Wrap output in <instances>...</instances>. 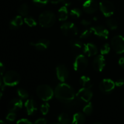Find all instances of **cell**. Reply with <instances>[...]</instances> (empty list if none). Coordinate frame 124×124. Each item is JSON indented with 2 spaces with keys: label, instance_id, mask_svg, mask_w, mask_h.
Returning <instances> with one entry per match:
<instances>
[{
  "label": "cell",
  "instance_id": "1",
  "mask_svg": "<svg viewBox=\"0 0 124 124\" xmlns=\"http://www.w3.org/2000/svg\"><path fill=\"white\" fill-rule=\"evenodd\" d=\"M54 95L56 98L64 103H69L72 102L75 98V92L73 88L67 84H59L54 90Z\"/></svg>",
  "mask_w": 124,
  "mask_h": 124
},
{
  "label": "cell",
  "instance_id": "2",
  "mask_svg": "<svg viewBox=\"0 0 124 124\" xmlns=\"http://www.w3.org/2000/svg\"><path fill=\"white\" fill-rule=\"evenodd\" d=\"M56 18L53 12L51 11H45L38 17L39 24L42 27L49 28L53 26L56 23Z\"/></svg>",
  "mask_w": 124,
  "mask_h": 124
},
{
  "label": "cell",
  "instance_id": "3",
  "mask_svg": "<svg viewBox=\"0 0 124 124\" xmlns=\"http://www.w3.org/2000/svg\"><path fill=\"white\" fill-rule=\"evenodd\" d=\"M2 77V81L6 86L13 87L20 82V75L18 73L14 70H10L5 73L4 75Z\"/></svg>",
  "mask_w": 124,
  "mask_h": 124
},
{
  "label": "cell",
  "instance_id": "4",
  "mask_svg": "<svg viewBox=\"0 0 124 124\" xmlns=\"http://www.w3.org/2000/svg\"><path fill=\"white\" fill-rule=\"evenodd\" d=\"M36 93L38 96L41 100L46 102L52 99L54 94V92H53L52 87L46 84L39 85L36 88Z\"/></svg>",
  "mask_w": 124,
  "mask_h": 124
},
{
  "label": "cell",
  "instance_id": "5",
  "mask_svg": "<svg viewBox=\"0 0 124 124\" xmlns=\"http://www.w3.org/2000/svg\"><path fill=\"white\" fill-rule=\"evenodd\" d=\"M61 30L62 33L68 37L76 36L78 33V29L76 25L71 22L63 23L61 26Z\"/></svg>",
  "mask_w": 124,
  "mask_h": 124
},
{
  "label": "cell",
  "instance_id": "6",
  "mask_svg": "<svg viewBox=\"0 0 124 124\" xmlns=\"http://www.w3.org/2000/svg\"><path fill=\"white\" fill-rule=\"evenodd\" d=\"M88 61L87 58L83 54H79L75 58L73 62L74 70L76 71L81 72L87 69Z\"/></svg>",
  "mask_w": 124,
  "mask_h": 124
},
{
  "label": "cell",
  "instance_id": "7",
  "mask_svg": "<svg viewBox=\"0 0 124 124\" xmlns=\"http://www.w3.org/2000/svg\"><path fill=\"white\" fill-rule=\"evenodd\" d=\"M111 47L115 52L121 54L124 52V37L121 35L115 36L111 41Z\"/></svg>",
  "mask_w": 124,
  "mask_h": 124
},
{
  "label": "cell",
  "instance_id": "8",
  "mask_svg": "<svg viewBox=\"0 0 124 124\" xmlns=\"http://www.w3.org/2000/svg\"><path fill=\"white\" fill-rule=\"evenodd\" d=\"M99 8L105 17H110L115 12V6L110 1L103 0L99 3Z\"/></svg>",
  "mask_w": 124,
  "mask_h": 124
},
{
  "label": "cell",
  "instance_id": "9",
  "mask_svg": "<svg viewBox=\"0 0 124 124\" xmlns=\"http://www.w3.org/2000/svg\"><path fill=\"white\" fill-rule=\"evenodd\" d=\"M76 97L82 101L89 102L93 97V92L90 87H83L78 91Z\"/></svg>",
  "mask_w": 124,
  "mask_h": 124
},
{
  "label": "cell",
  "instance_id": "10",
  "mask_svg": "<svg viewBox=\"0 0 124 124\" xmlns=\"http://www.w3.org/2000/svg\"><path fill=\"white\" fill-rule=\"evenodd\" d=\"M115 82L110 79H104L99 84V89L104 93H110L115 88Z\"/></svg>",
  "mask_w": 124,
  "mask_h": 124
},
{
  "label": "cell",
  "instance_id": "11",
  "mask_svg": "<svg viewBox=\"0 0 124 124\" xmlns=\"http://www.w3.org/2000/svg\"><path fill=\"white\" fill-rule=\"evenodd\" d=\"M98 2L94 0H86L83 4V10L88 14H93L95 13L98 9Z\"/></svg>",
  "mask_w": 124,
  "mask_h": 124
},
{
  "label": "cell",
  "instance_id": "12",
  "mask_svg": "<svg viewBox=\"0 0 124 124\" xmlns=\"http://www.w3.org/2000/svg\"><path fill=\"white\" fill-rule=\"evenodd\" d=\"M56 73L58 79L62 82H65L69 77V70L63 64H60L57 66Z\"/></svg>",
  "mask_w": 124,
  "mask_h": 124
},
{
  "label": "cell",
  "instance_id": "13",
  "mask_svg": "<svg viewBox=\"0 0 124 124\" xmlns=\"http://www.w3.org/2000/svg\"><path fill=\"white\" fill-rule=\"evenodd\" d=\"M92 29L93 33L98 37L104 39H106L108 38V30L103 25H98V26L93 27H92Z\"/></svg>",
  "mask_w": 124,
  "mask_h": 124
},
{
  "label": "cell",
  "instance_id": "14",
  "mask_svg": "<svg viewBox=\"0 0 124 124\" xmlns=\"http://www.w3.org/2000/svg\"><path fill=\"white\" fill-rule=\"evenodd\" d=\"M105 65V60L102 55L95 57L93 61V67L96 71H102Z\"/></svg>",
  "mask_w": 124,
  "mask_h": 124
},
{
  "label": "cell",
  "instance_id": "15",
  "mask_svg": "<svg viewBox=\"0 0 124 124\" xmlns=\"http://www.w3.org/2000/svg\"><path fill=\"white\" fill-rule=\"evenodd\" d=\"M23 105V103L21 99L15 98V99H12L8 102V110L11 112H16V111L21 109Z\"/></svg>",
  "mask_w": 124,
  "mask_h": 124
},
{
  "label": "cell",
  "instance_id": "16",
  "mask_svg": "<svg viewBox=\"0 0 124 124\" xmlns=\"http://www.w3.org/2000/svg\"><path fill=\"white\" fill-rule=\"evenodd\" d=\"M30 44L34 48H36L37 50L44 51L47 49L48 47H49L50 41L46 39H41L36 42H30Z\"/></svg>",
  "mask_w": 124,
  "mask_h": 124
},
{
  "label": "cell",
  "instance_id": "17",
  "mask_svg": "<svg viewBox=\"0 0 124 124\" xmlns=\"http://www.w3.org/2000/svg\"><path fill=\"white\" fill-rule=\"evenodd\" d=\"M25 107L29 115H33L38 110L37 104L33 99H27L25 102Z\"/></svg>",
  "mask_w": 124,
  "mask_h": 124
},
{
  "label": "cell",
  "instance_id": "18",
  "mask_svg": "<svg viewBox=\"0 0 124 124\" xmlns=\"http://www.w3.org/2000/svg\"><path fill=\"white\" fill-rule=\"evenodd\" d=\"M84 52L88 56H93L98 53V50L96 46L92 43H87L84 45L83 48Z\"/></svg>",
  "mask_w": 124,
  "mask_h": 124
},
{
  "label": "cell",
  "instance_id": "19",
  "mask_svg": "<svg viewBox=\"0 0 124 124\" xmlns=\"http://www.w3.org/2000/svg\"><path fill=\"white\" fill-rule=\"evenodd\" d=\"M23 24V19L21 16L18 15L10 21L9 27L11 30H17Z\"/></svg>",
  "mask_w": 124,
  "mask_h": 124
},
{
  "label": "cell",
  "instance_id": "20",
  "mask_svg": "<svg viewBox=\"0 0 124 124\" xmlns=\"http://www.w3.org/2000/svg\"><path fill=\"white\" fill-rule=\"evenodd\" d=\"M68 16H69V11H68L67 7L65 6H63L58 10V19L61 21H64L67 20Z\"/></svg>",
  "mask_w": 124,
  "mask_h": 124
},
{
  "label": "cell",
  "instance_id": "21",
  "mask_svg": "<svg viewBox=\"0 0 124 124\" xmlns=\"http://www.w3.org/2000/svg\"><path fill=\"white\" fill-rule=\"evenodd\" d=\"M85 122L84 115L81 112H78L73 115L71 123L73 124H82Z\"/></svg>",
  "mask_w": 124,
  "mask_h": 124
},
{
  "label": "cell",
  "instance_id": "22",
  "mask_svg": "<svg viewBox=\"0 0 124 124\" xmlns=\"http://www.w3.org/2000/svg\"><path fill=\"white\" fill-rule=\"evenodd\" d=\"M79 83L83 87H90V88H92L93 87V84L92 83L90 78L88 76H85V75L80 78Z\"/></svg>",
  "mask_w": 124,
  "mask_h": 124
},
{
  "label": "cell",
  "instance_id": "23",
  "mask_svg": "<svg viewBox=\"0 0 124 124\" xmlns=\"http://www.w3.org/2000/svg\"><path fill=\"white\" fill-rule=\"evenodd\" d=\"M18 12L21 16H26L28 15L29 12V7L27 4H23L19 6L18 10Z\"/></svg>",
  "mask_w": 124,
  "mask_h": 124
},
{
  "label": "cell",
  "instance_id": "24",
  "mask_svg": "<svg viewBox=\"0 0 124 124\" xmlns=\"http://www.w3.org/2000/svg\"><path fill=\"white\" fill-rule=\"evenodd\" d=\"M70 46H71L73 49L75 50H79L83 47L82 42L78 39H71L70 41Z\"/></svg>",
  "mask_w": 124,
  "mask_h": 124
},
{
  "label": "cell",
  "instance_id": "25",
  "mask_svg": "<svg viewBox=\"0 0 124 124\" xmlns=\"http://www.w3.org/2000/svg\"><path fill=\"white\" fill-rule=\"evenodd\" d=\"M58 121L60 124H67L70 123V118L67 114L62 113L58 116Z\"/></svg>",
  "mask_w": 124,
  "mask_h": 124
},
{
  "label": "cell",
  "instance_id": "26",
  "mask_svg": "<svg viewBox=\"0 0 124 124\" xmlns=\"http://www.w3.org/2000/svg\"><path fill=\"white\" fill-rule=\"evenodd\" d=\"M106 24L108 27L111 30H115L118 27L117 21L113 18H108L106 21Z\"/></svg>",
  "mask_w": 124,
  "mask_h": 124
},
{
  "label": "cell",
  "instance_id": "27",
  "mask_svg": "<svg viewBox=\"0 0 124 124\" xmlns=\"http://www.w3.org/2000/svg\"><path fill=\"white\" fill-rule=\"evenodd\" d=\"M17 94H18V96L22 99H27L29 97L28 92L23 88H18L17 90Z\"/></svg>",
  "mask_w": 124,
  "mask_h": 124
},
{
  "label": "cell",
  "instance_id": "28",
  "mask_svg": "<svg viewBox=\"0 0 124 124\" xmlns=\"http://www.w3.org/2000/svg\"><path fill=\"white\" fill-rule=\"evenodd\" d=\"M24 23L27 24V25H29V27H35L36 26L37 23H36V20H35L34 18H33L32 17H26V18H24Z\"/></svg>",
  "mask_w": 124,
  "mask_h": 124
},
{
  "label": "cell",
  "instance_id": "29",
  "mask_svg": "<svg viewBox=\"0 0 124 124\" xmlns=\"http://www.w3.org/2000/svg\"><path fill=\"white\" fill-rule=\"evenodd\" d=\"M93 105H92V103L89 102L84 107L83 112L86 115L89 116V115H90L91 114L93 113Z\"/></svg>",
  "mask_w": 124,
  "mask_h": 124
},
{
  "label": "cell",
  "instance_id": "30",
  "mask_svg": "<svg viewBox=\"0 0 124 124\" xmlns=\"http://www.w3.org/2000/svg\"><path fill=\"white\" fill-rule=\"evenodd\" d=\"M70 15L74 18H79L82 15V12L81 10L78 8H73L70 11Z\"/></svg>",
  "mask_w": 124,
  "mask_h": 124
},
{
  "label": "cell",
  "instance_id": "31",
  "mask_svg": "<svg viewBox=\"0 0 124 124\" xmlns=\"http://www.w3.org/2000/svg\"><path fill=\"white\" fill-rule=\"evenodd\" d=\"M92 33H93V32L92 28L87 29L84 30L83 31H82L81 35H80V38L82 39H86L87 38L90 37Z\"/></svg>",
  "mask_w": 124,
  "mask_h": 124
},
{
  "label": "cell",
  "instance_id": "32",
  "mask_svg": "<svg viewBox=\"0 0 124 124\" xmlns=\"http://www.w3.org/2000/svg\"><path fill=\"white\" fill-rule=\"evenodd\" d=\"M49 104H47V103H45V104H43L41 107V113H42V115H46L49 111Z\"/></svg>",
  "mask_w": 124,
  "mask_h": 124
},
{
  "label": "cell",
  "instance_id": "33",
  "mask_svg": "<svg viewBox=\"0 0 124 124\" xmlns=\"http://www.w3.org/2000/svg\"><path fill=\"white\" fill-rule=\"evenodd\" d=\"M32 1L34 4L36 5V6L42 7V6H46L48 3L49 0H32Z\"/></svg>",
  "mask_w": 124,
  "mask_h": 124
},
{
  "label": "cell",
  "instance_id": "34",
  "mask_svg": "<svg viewBox=\"0 0 124 124\" xmlns=\"http://www.w3.org/2000/svg\"><path fill=\"white\" fill-rule=\"evenodd\" d=\"M110 46L108 44H105L101 48V53L102 54H107L110 52Z\"/></svg>",
  "mask_w": 124,
  "mask_h": 124
},
{
  "label": "cell",
  "instance_id": "35",
  "mask_svg": "<svg viewBox=\"0 0 124 124\" xmlns=\"http://www.w3.org/2000/svg\"><path fill=\"white\" fill-rule=\"evenodd\" d=\"M16 119V115L15 113V112H11L9 111V113H8V115L6 116V120L10 122H13Z\"/></svg>",
  "mask_w": 124,
  "mask_h": 124
},
{
  "label": "cell",
  "instance_id": "36",
  "mask_svg": "<svg viewBox=\"0 0 124 124\" xmlns=\"http://www.w3.org/2000/svg\"><path fill=\"white\" fill-rule=\"evenodd\" d=\"M115 85L117 87H122L124 86V79H119L115 82Z\"/></svg>",
  "mask_w": 124,
  "mask_h": 124
},
{
  "label": "cell",
  "instance_id": "37",
  "mask_svg": "<svg viewBox=\"0 0 124 124\" xmlns=\"http://www.w3.org/2000/svg\"><path fill=\"white\" fill-rule=\"evenodd\" d=\"M17 124H31L32 122L27 119H21L17 121Z\"/></svg>",
  "mask_w": 124,
  "mask_h": 124
},
{
  "label": "cell",
  "instance_id": "38",
  "mask_svg": "<svg viewBox=\"0 0 124 124\" xmlns=\"http://www.w3.org/2000/svg\"><path fill=\"white\" fill-rule=\"evenodd\" d=\"M91 23H91L90 21L87 19H83L81 21V24L83 25L84 26H89L91 24Z\"/></svg>",
  "mask_w": 124,
  "mask_h": 124
},
{
  "label": "cell",
  "instance_id": "39",
  "mask_svg": "<svg viewBox=\"0 0 124 124\" xmlns=\"http://www.w3.org/2000/svg\"><path fill=\"white\" fill-rule=\"evenodd\" d=\"M47 121L46 119L44 118H39L35 122V124H46Z\"/></svg>",
  "mask_w": 124,
  "mask_h": 124
},
{
  "label": "cell",
  "instance_id": "40",
  "mask_svg": "<svg viewBox=\"0 0 124 124\" xmlns=\"http://www.w3.org/2000/svg\"><path fill=\"white\" fill-rule=\"evenodd\" d=\"M118 64L122 69H124V57H121V58H119Z\"/></svg>",
  "mask_w": 124,
  "mask_h": 124
},
{
  "label": "cell",
  "instance_id": "41",
  "mask_svg": "<svg viewBox=\"0 0 124 124\" xmlns=\"http://www.w3.org/2000/svg\"><path fill=\"white\" fill-rule=\"evenodd\" d=\"M5 69H6V68H5V66L4 65L3 63H2V62H0V70H1V76H3V74L5 71Z\"/></svg>",
  "mask_w": 124,
  "mask_h": 124
},
{
  "label": "cell",
  "instance_id": "42",
  "mask_svg": "<svg viewBox=\"0 0 124 124\" xmlns=\"http://www.w3.org/2000/svg\"><path fill=\"white\" fill-rule=\"evenodd\" d=\"M50 2L52 4H56L61 3V2H63L64 0H49Z\"/></svg>",
  "mask_w": 124,
  "mask_h": 124
},
{
  "label": "cell",
  "instance_id": "43",
  "mask_svg": "<svg viewBox=\"0 0 124 124\" xmlns=\"http://www.w3.org/2000/svg\"><path fill=\"white\" fill-rule=\"evenodd\" d=\"M93 124H102L101 122H94Z\"/></svg>",
  "mask_w": 124,
  "mask_h": 124
},
{
  "label": "cell",
  "instance_id": "44",
  "mask_svg": "<svg viewBox=\"0 0 124 124\" xmlns=\"http://www.w3.org/2000/svg\"><path fill=\"white\" fill-rule=\"evenodd\" d=\"M0 123H2V124H6V122H4V121H0Z\"/></svg>",
  "mask_w": 124,
  "mask_h": 124
},
{
  "label": "cell",
  "instance_id": "45",
  "mask_svg": "<svg viewBox=\"0 0 124 124\" xmlns=\"http://www.w3.org/2000/svg\"><path fill=\"white\" fill-rule=\"evenodd\" d=\"M122 106L124 107V99L123 100V101H122Z\"/></svg>",
  "mask_w": 124,
  "mask_h": 124
},
{
  "label": "cell",
  "instance_id": "46",
  "mask_svg": "<svg viewBox=\"0 0 124 124\" xmlns=\"http://www.w3.org/2000/svg\"><path fill=\"white\" fill-rule=\"evenodd\" d=\"M79 1H85L86 0H79Z\"/></svg>",
  "mask_w": 124,
  "mask_h": 124
}]
</instances>
